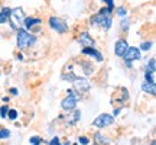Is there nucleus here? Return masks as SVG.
<instances>
[{
    "instance_id": "412c9836",
    "label": "nucleus",
    "mask_w": 156,
    "mask_h": 145,
    "mask_svg": "<svg viewBox=\"0 0 156 145\" xmlns=\"http://www.w3.org/2000/svg\"><path fill=\"white\" fill-rule=\"evenodd\" d=\"M116 15L120 17V19L127 17V9H126L124 6H119V7H117V10H116Z\"/></svg>"
},
{
    "instance_id": "f257e3e1",
    "label": "nucleus",
    "mask_w": 156,
    "mask_h": 145,
    "mask_svg": "<svg viewBox=\"0 0 156 145\" xmlns=\"http://www.w3.org/2000/svg\"><path fill=\"white\" fill-rule=\"evenodd\" d=\"M113 10L112 7H101L100 10L97 12L95 15L91 16L90 19V23L91 25H94L97 28H101L104 29V31H108V29L112 28V23H113Z\"/></svg>"
},
{
    "instance_id": "b1692460",
    "label": "nucleus",
    "mask_w": 156,
    "mask_h": 145,
    "mask_svg": "<svg viewBox=\"0 0 156 145\" xmlns=\"http://www.w3.org/2000/svg\"><path fill=\"white\" fill-rule=\"evenodd\" d=\"M146 70H152V71H156V62H155V58H151L149 61L146 62Z\"/></svg>"
},
{
    "instance_id": "a878e982",
    "label": "nucleus",
    "mask_w": 156,
    "mask_h": 145,
    "mask_svg": "<svg viewBox=\"0 0 156 145\" xmlns=\"http://www.w3.org/2000/svg\"><path fill=\"white\" fill-rule=\"evenodd\" d=\"M29 144L30 145H41L42 144V138H41V136H32V138L29 139Z\"/></svg>"
},
{
    "instance_id": "2f4dec72",
    "label": "nucleus",
    "mask_w": 156,
    "mask_h": 145,
    "mask_svg": "<svg viewBox=\"0 0 156 145\" xmlns=\"http://www.w3.org/2000/svg\"><path fill=\"white\" fill-rule=\"evenodd\" d=\"M10 95L12 96H17V95H19V90L13 87V89H10Z\"/></svg>"
},
{
    "instance_id": "7c9ffc66",
    "label": "nucleus",
    "mask_w": 156,
    "mask_h": 145,
    "mask_svg": "<svg viewBox=\"0 0 156 145\" xmlns=\"http://www.w3.org/2000/svg\"><path fill=\"white\" fill-rule=\"evenodd\" d=\"M120 112H122V107H117V109H114V110H113V116L116 117L117 115H119V113H120Z\"/></svg>"
},
{
    "instance_id": "f704fd0d",
    "label": "nucleus",
    "mask_w": 156,
    "mask_h": 145,
    "mask_svg": "<svg viewBox=\"0 0 156 145\" xmlns=\"http://www.w3.org/2000/svg\"><path fill=\"white\" fill-rule=\"evenodd\" d=\"M64 145H71V144H69V141H67V142H65V144H64Z\"/></svg>"
},
{
    "instance_id": "20e7f679",
    "label": "nucleus",
    "mask_w": 156,
    "mask_h": 145,
    "mask_svg": "<svg viewBox=\"0 0 156 145\" xmlns=\"http://www.w3.org/2000/svg\"><path fill=\"white\" fill-rule=\"evenodd\" d=\"M124 65H127L129 68H132V62L133 61H139L142 58V51L137 46H129V50L126 51V54L122 57Z\"/></svg>"
},
{
    "instance_id": "f3484780",
    "label": "nucleus",
    "mask_w": 156,
    "mask_h": 145,
    "mask_svg": "<svg viewBox=\"0 0 156 145\" xmlns=\"http://www.w3.org/2000/svg\"><path fill=\"white\" fill-rule=\"evenodd\" d=\"M94 142H95V145H107L110 141L107 139L106 136H103L100 132H95L94 134Z\"/></svg>"
},
{
    "instance_id": "2eb2a0df",
    "label": "nucleus",
    "mask_w": 156,
    "mask_h": 145,
    "mask_svg": "<svg viewBox=\"0 0 156 145\" xmlns=\"http://www.w3.org/2000/svg\"><path fill=\"white\" fill-rule=\"evenodd\" d=\"M80 119H81V112L77 110V109H74V110H73V115L68 117L67 122H68V125H75V123L80 121Z\"/></svg>"
},
{
    "instance_id": "a211bd4d",
    "label": "nucleus",
    "mask_w": 156,
    "mask_h": 145,
    "mask_svg": "<svg viewBox=\"0 0 156 145\" xmlns=\"http://www.w3.org/2000/svg\"><path fill=\"white\" fill-rule=\"evenodd\" d=\"M145 81H146V83L155 84L156 83V80H155V71H152V70H145Z\"/></svg>"
},
{
    "instance_id": "4468645a",
    "label": "nucleus",
    "mask_w": 156,
    "mask_h": 145,
    "mask_svg": "<svg viewBox=\"0 0 156 145\" xmlns=\"http://www.w3.org/2000/svg\"><path fill=\"white\" fill-rule=\"evenodd\" d=\"M142 90H143L145 93H147V95H151V96L156 95V86L155 84H151V83L143 81V84H142Z\"/></svg>"
},
{
    "instance_id": "bb28decb",
    "label": "nucleus",
    "mask_w": 156,
    "mask_h": 145,
    "mask_svg": "<svg viewBox=\"0 0 156 145\" xmlns=\"http://www.w3.org/2000/svg\"><path fill=\"white\" fill-rule=\"evenodd\" d=\"M9 109H10V107L7 106V105H3V106L0 107V117H3V119H5V117L7 116V112H9Z\"/></svg>"
},
{
    "instance_id": "1a4fd4ad",
    "label": "nucleus",
    "mask_w": 156,
    "mask_h": 145,
    "mask_svg": "<svg viewBox=\"0 0 156 145\" xmlns=\"http://www.w3.org/2000/svg\"><path fill=\"white\" fill-rule=\"evenodd\" d=\"M129 46L130 45L127 44V41L124 38H120L116 41V44H114V54H116L117 57H120L122 58L124 54H126V51L129 50Z\"/></svg>"
},
{
    "instance_id": "c9c22d12",
    "label": "nucleus",
    "mask_w": 156,
    "mask_h": 145,
    "mask_svg": "<svg viewBox=\"0 0 156 145\" xmlns=\"http://www.w3.org/2000/svg\"><path fill=\"white\" fill-rule=\"evenodd\" d=\"M151 145H156V142H155V141H153V142H152V144Z\"/></svg>"
},
{
    "instance_id": "aec40b11",
    "label": "nucleus",
    "mask_w": 156,
    "mask_h": 145,
    "mask_svg": "<svg viewBox=\"0 0 156 145\" xmlns=\"http://www.w3.org/2000/svg\"><path fill=\"white\" fill-rule=\"evenodd\" d=\"M129 28H130V20H129V17H123L122 22H120V29H122L123 32H127Z\"/></svg>"
},
{
    "instance_id": "ddd939ff",
    "label": "nucleus",
    "mask_w": 156,
    "mask_h": 145,
    "mask_svg": "<svg viewBox=\"0 0 156 145\" xmlns=\"http://www.w3.org/2000/svg\"><path fill=\"white\" fill-rule=\"evenodd\" d=\"M10 7H2V10H0V25H3V23H7L9 22V17H10Z\"/></svg>"
},
{
    "instance_id": "4be33fe9",
    "label": "nucleus",
    "mask_w": 156,
    "mask_h": 145,
    "mask_svg": "<svg viewBox=\"0 0 156 145\" xmlns=\"http://www.w3.org/2000/svg\"><path fill=\"white\" fill-rule=\"evenodd\" d=\"M153 46V42L152 41H145V42H142L139 46L140 51H145V52H147V51H151V48Z\"/></svg>"
},
{
    "instance_id": "dca6fc26",
    "label": "nucleus",
    "mask_w": 156,
    "mask_h": 145,
    "mask_svg": "<svg viewBox=\"0 0 156 145\" xmlns=\"http://www.w3.org/2000/svg\"><path fill=\"white\" fill-rule=\"evenodd\" d=\"M81 68H83V72L85 76H91V74H94V67L91 65V62L88 61H84L81 62Z\"/></svg>"
},
{
    "instance_id": "c756f323",
    "label": "nucleus",
    "mask_w": 156,
    "mask_h": 145,
    "mask_svg": "<svg viewBox=\"0 0 156 145\" xmlns=\"http://www.w3.org/2000/svg\"><path fill=\"white\" fill-rule=\"evenodd\" d=\"M103 3H106L107 7H112V9H114V0H103Z\"/></svg>"
},
{
    "instance_id": "6ab92c4d",
    "label": "nucleus",
    "mask_w": 156,
    "mask_h": 145,
    "mask_svg": "<svg viewBox=\"0 0 156 145\" xmlns=\"http://www.w3.org/2000/svg\"><path fill=\"white\" fill-rule=\"evenodd\" d=\"M61 78H62V80H65V81H68V83H73L74 80L77 78V76H75L74 72H68V74H67V72H62Z\"/></svg>"
},
{
    "instance_id": "72a5a7b5",
    "label": "nucleus",
    "mask_w": 156,
    "mask_h": 145,
    "mask_svg": "<svg viewBox=\"0 0 156 145\" xmlns=\"http://www.w3.org/2000/svg\"><path fill=\"white\" fill-rule=\"evenodd\" d=\"M10 100V99H9V97H3V102H5V103H7V102Z\"/></svg>"
},
{
    "instance_id": "cd10ccee",
    "label": "nucleus",
    "mask_w": 156,
    "mask_h": 145,
    "mask_svg": "<svg viewBox=\"0 0 156 145\" xmlns=\"http://www.w3.org/2000/svg\"><path fill=\"white\" fill-rule=\"evenodd\" d=\"M78 142H80L81 145H88L90 139L87 138V136H80V138H78Z\"/></svg>"
},
{
    "instance_id": "423d86ee",
    "label": "nucleus",
    "mask_w": 156,
    "mask_h": 145,
    "mask_svg": "<svg viewBox=\"0 0 156 145\" xmlns=\"http://www.w3.org/2000/svg\"><path fill=\"white\" fill-rule=\"evenodd\" d=\"M114 123V116L113 115H108V113H101L98 116L95 117L94 121H93V126L95 128H107V126H110Z\"/></svg>"
},
{
    "instance_id": "6e6552de",
    "label": "nucleus",
    "mask_w": 156,
    "mask_h": 145,
    "mask_svg": "<svg viewBox=\"0 0 156 145\" xmlns=\"http://www.w3.org/2000/svg\"><path fill=\"white\" fill-rule=\"evenodd\" d=\"M81 54H83V55H87V57L94 58L97 62H103V61H104V57H103V54H101V52L97 50L95 46H84L83 50H81Z\"/></svg>"
},
{
    "instance_id": "e433bc0d",
    "label": "nucleus",
    "mask_w": 156,
    "mask_h": 145,
    "mask_svg": "<svg viewBox=\"0 0 156 145\" xmlns=\"http://www.w3.org/2000/svg\"><path fill=\"white\" fill-rule=\"evenodd\" d=\"M93 145H95V144H93Z\"/></svg>"
},
{
    "instance_id": "0eeeda50",
    "label": "nucleus",
    "mask_w": 156,
    "mask_h": 145,
    "mask_svg": "<svg viewBox=\"0 0 156 145\" xmlns=\"http://www.w3.org/2000/svg\"><path fill=\"white\" fill-rule=\"evenodd\" d=\"M73 84H74V90L77 91L78 95L85 93V91H88L91 89V83H90V80L87 77H77L73 81Z\"/></svg>"
},
{
    "instance_id": "c85d7f7f",
    "label": "nucleus",
    "mask_w": 156,
    "mask_h": 145,
    "mask_svg": "<svg viewBox=\"0 0 156 145\" xmlns=\"http://www.w3.org/2000/svg\"><path fill=\"white\" fill-rule=\"evenodd\" d=\"M48 144H49V145H61V142H59V138H58V136H54V138H52Z\"/></svg>"
},
{
    "instance_id": "393cba45",
    "label": "nucleus",
    "mask_w": 156,
    "mask_h": 145,
    "mask_svg": "<svg viewBox=\"0 0 156 145\" xmlns=\"http://www.w3.org/2000/svg\"><path fill=\"white\" fill-rule=\"evenodd\" d=\"M10 136V131L5 128H0V139H7Z\"/></svg>"
},
{
    "instance_id": "473e14b6",
    "label": "nucleus",
    "mask_w": 156,
    "mask_h": 145,
    "mask_svg": "<svg viewBox=\"0 0 156 145\" xmlns=\"http://www.w3.org/2000/svg\"><path fill=\"white\" fill-rule=\"evenodd\" d=\"M17 60H19V61H23V60H25V57H23L22 54H17Z\"/></svg>"
},
{
    "instance_id": "f8f14e48",
    "label": "nucleus",
    "mask_w": 156,
    "mask_h": 145,
    "mask_svg": "<svg viewBox=\"0 0 156 145\" xmlns=\"http://www.w3.org/2000/svg\"><path fill=\"white\" fill-rule=\"evenodd\" d=\"M77 105H78L77 99H75V97H69V96H67V97L61 102L62 110H65V112H73L74 109L77 107Z\"/></svg>"
},
{
    "instance_id": "39448f33",
    "label": "nucleus",
    "mask_w": 156,
    "mask_h": 145,
    "mask_svg": "<svg viewBox=\"0 0 156 145\" xmlns=\"http://www.w3.org/2000/svg\"><path fill=\"white\" fill-rule=\"evenodd\" d=\"M48 25L56 34H67L68 32V23L58 16H51L49 20H48Z\"/></svg>"
},
{
    "instance_id": "7ed1b4c3",
    "label": "nucleus",
    "mask_w": 156,
    "mask_h": 145,
    "mask_svg": "<svg viewBox=\"0 0 156 145\" xmlns=\"http://www.w3.org/2000/svg\"><path fill=\"white\" fill-rule=\"evenodd\" d=\"M23 19H25V12H23L22 7H15L10 10V17H9V22L10 23V28L13 31H17V29L22 28Z\"/></svg>"
},
{
    "instance_id": "f03ea898",
    "label": "nucleus",
    "mask_w": 156,
    "mask_h": 145,
    "mask_svg": "<svg viewBox=\"0 0 156 145\" xmlns=\"http://www.w3.org/2000/svg\"><path fill=\"white\" fill-rule=\"evenodd\" d=\"M35 44H36V36L34 34H29V31L22 28L16 31V45L20 51L30 48Z\"/></svg>"
},
{
    "instance_id": "5701e85b",
    "label": "nucleus",
    "mask_w": 156,
    "mask_h": 145,
    "mask_svg": "<svg viewBox=\"0 0 156 145\" xmlns=\"http://www.w3.org/2000/svg\"><path fill=\"white\" fill-rule=\"evenodd\" d=\"M17 116H19V112L16 110V109H9V112H7V116L9 117V121H16Z\"/></svg>"
},
{
    "instance_id": "9d476101",
    "label": "nucleus",
    "mask_w": 156,
    "mask_h": 145,
    "mask_svg": "<svg viewBox=\"0 0 156 145\" xmlns=\"http://www.w3.org/2000/svg\"><path fill=\"white\" fill-rule=\"evenodd\" d=\"M42 23V19L36 16H28L23 19V29L26 31H32L34 28H38L39 25Z\"/></svg>"
},
{
    "instance_id": "9b49d317",
    "label": "nucleus",
    "mask_w": 156,
    "mask_h": 145,
    "mask_svg": "<svg viewBox=\"0 0 156 145\" xmlns=\"http://www.w3.org/2000/svg\"><path fill=\"white\" fill-rule=\"evenodd\" d=\"M77 41L80 45H83L84 46H94V39H93V36L90 35V32H87V31H84V32H81V34L77 36Z\"/></svg>"
}]
</instances>
